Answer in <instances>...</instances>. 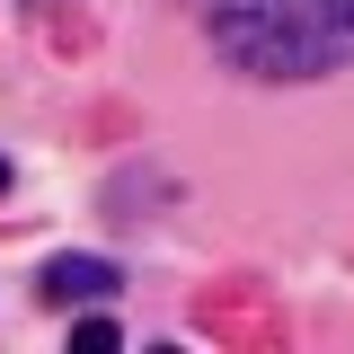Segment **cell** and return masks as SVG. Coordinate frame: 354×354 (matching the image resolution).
<instances>
[{"label": "cell", "mask_w": 354, "mask_h": 354, "mask_svg": "<svg viewBox=\"0 0 354 354\" xmlns=\"http://www.w3.org/2000/svg\"><path fill=\"white\" fill-rule=\"evenodd\" d=\"M115 283H124V266H115V257H80V248H62V257H44L36 301L80 310V301H115Z\"/></svg>", "instance_id": "2"}, {"label": "cell", "mask_w": 354, "mask_h": 354, "mask_svg": "<svg viewBox=\"0 0 354 354\" xmlns=\"http://www.w3.org/2000/svg\"><path fill=\"white\" fill-rule=\"evenodd\" d=\"M71 354H124V328H115V310H88V319H71Z\"/></svg>", "instance_id": "3"}, {"label": "cell", "mask_w": 354, "mask_h": 354, "mask_svg": "<svg viewBox=\"0 0 354 354\" xmlns=\"http://www.w3.org/2000/svg\"><path fill=\"white\" fill-rule=\"evenodd\" d=\"M204 36L248 80H319L354 62V0H213Z\"/></svg>", "instance_id": "1"}, {"label": "cell", "mask_w": 354, "mask_h": 354, "mask_svg": "<svg viewBox=\"0 0 354 354\" xmlns=\"http://www.w3.org/2000/svg\"><path fill=\"white\" fill-rule=\"evenodd\" d=\"M0 195H9V160H0Z\"/></svg>", "instance_id": "4"}]
</instances>
